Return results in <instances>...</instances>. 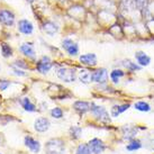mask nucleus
<instances>
[{
    "label": "nucleus",
    "mask_w": 154,
    "mask_h": 154,
    "mask_svg": "<svg viewBox=\"0 0 154 154\" xmlns=\"http://www.w3.org/2000/svg\"><path fill=\"white\" fill-rule=\"evenodd\" d=\"M64 142L60 138L50 140L45 144V153L46 154H64Z\"/></svg>",
    "instance_id": "1"
},
{
    "label": "nucleus",
    "mask_w": 154,
    "mask_h": 154,
    "mask_svg": "<svg viewBox=\"0 0 154 154\" xmlns=\"http://www.w3.org/2000/svg\"><path fill=\"white\" fill-rule=\"evenodd\" d=\"M57 77L64 82H73L75 80V70L69 68H61L57 70Z\"/></svg>",
    "instance_id": "2"
},
{
    "label": "nucleus",
    "mask_w": 154,
    "mask_h": 154,
    "mask_svg": "<svg viewBox=\"0 0 154 154\" xmlns=\"http://www.w3.org/2000/svg\"><path fill=\"white\" fill-rule=\"evenodd\" d=\"M91 112L94 115V117H97L99 120L101 122H110V118H109V114L107 112V110L103 107H100V106H97L94 103H91Z\"/></svg>",
    "instance_id": "3"
},
{
    "label": "nucleus",
    "mask_w": 154,
    "mask_h": 154,
    "mask_svg": "<svg viewBox=\"0 0 154 154\" xmlns=\"http://www.w3.org/2000/svg\"><path fill=\"white\" fill-rule=\"evenodd\" d=\"M108 79V72L106 69H98L91 73V81L97 83H106Z\"/></svg>",
    "instance_id": "4"
},
{
    "label": "nucleus",
    "mask_w": 154,
    "mask_h": 154,
    "mask_svg": "<svg viewBox=\"0 0 154 154\" xmlns=\"http://www.w3.org/2000/svg\"><path fill=\"white\" fill-rule=\"evenodd\" d=\"M0 23L6 26H11L15 23L14 14L7 9H0Z\"/></svg>",
    "instance_id": "5"
},
{
    "label": "nucleus",
    "mask_w": 154,
    "mask_h": 154,
    "mask_svg": "<svg viewBox=\"0 0 154 154\" xmlns=\"http://www.w3.org/2000/svg\"><path fill=\"white\" fill-rule=\"evenodd\" d=\"M62 46H63V48L68 52L70 55L74 56L79 53V46H78V44L75 43V42H73L72 39H70V38L63 39V42H62Z\"/></svg>",
    "instance_id": "6"
},
{
    "label": "nucleus",
    "mask_w": 154,
    "mask_h": 154,
    "mask_svg": "<svg viewBox=\"0 0 154 154\" xmlns=\"http://www.w3.org/2000/svg\"><path fill=\"white\" fill-rule=\"evenodd\" d=\"M51 68H52V62L48 56H43V57L37 62V64H36L37 71L41 72L42 74L47 73L50 70H51Z\"/></svg>",
    "instance_id": "7"
},
{
    "label": "nucleus",
    "mask_w": 154,
    "mask_h": 154,
    "mask_svg": "<svg viewBox=\"0 0 154 154\" xmlns=\"http://www.w3.org/2000/svg\"><path fill=\"white\" fill-rule=\"evenodd\" d=\"M89 147L91 152L94 154H100L103 153L105 149H106V146L103 144V142L101 140H99V138H92L91 141L89 142Z\"/></svg>",
    "instance_id": "8"
},
{
    "label": "nucleus",
    "mask_w": 154,
    "mask_h": 154,
    "mask_svg": "<svg viewBox=\"0 0 154 154\" xmlns=\"http://www.w3.org/2000/svg\"><path fill=\"white\" fill-rule=\"evenodd\" d=\"M34 127H35V129L39 133L46 132L47 129L50 128V120L47 119V118H44V117L37 118V119L35 120Z\"/></svg>",
    "instance_id": "9"
},
{
    "label": "nucleus",
    "mask_w": 154,
    "mask_h": 154,
    "mask_svg": "<svg viewBox=\"0 0 154 154\" xmlns=\"http://www.w3.org/2000/svg\"><path fill=\"white\" fill-rule=\"evenodd\" d=\"M18 29L23 34L28 35L33 33L34 27H33V24L30 22L26 20V19H22V20H19V23H18Z\"/></svg>",
    "instance_id": "10"
},
{
    "label": "nucleus",
    "mask_w": 154,
    "mask_h": 154,
    "mask_svg": "<svg viewBox=\"0 0 154 154\" xmlns=\"http://www.w3.org/2000/svg\"><path fill=\"white\" fill-rule=\"evenodd\" d=\"M25 145L29 149L30 151H33L34 153H38L41 150V145H39L38 141H35L33 137L27 136L25 137Z\"/></svg>",
    "instance_id": "11"
},
{
    "label": "nucleus",
    "mask_w": 154,
    "mask_h": 154,
    "mask_svg": "<svg viewBox=\"0 0 154 154\" xmlns=\"http://www.w3.org/2000/svg\"><path fill=\"white\" fill-rule=\"evenodd\" d=\"M135 59L141 66H147L151 63V57L149 55H146L144 52H136L135 53Z\"/></svg>",
    "instance_id": "12"
},
{
    "label": "nucleus",
    "mask_w": 154,
    "mask_h": 154,
    "mask_svg": "<svg viewBox=\"0 0 154 154\" xmlns=\"http://www.w3.org/2000/svg\"><path fill=\"white\" fill-rule=\"evenodd\" d=\"M80 61L83 64L89 65V66H94L97 64V56L94 53H88V54L80 56Z\"/></svg>",
    "instance_id": "13"
},
{
    "label": "nucleus",
    "mask_w": 154,
    "mask_h": 154,
    "mask_svg": "<svg viewBox=\"0 0 154 154\" xmlns=\"http://www.w3.org/2000/svg\"><path fill=\"white\" fill-rule=\"evenodd\" d=\"M74 109L80 112V114H85L87 111H89L91 109V103H87V101H82V100H79V101H75L74 105H73Z\"/></svg>",
    "instance_id": "14"
},
{
    "label": "nucleus",
    "mask_w": 154,
    "mask_h": 154,
    "mask_svg": "<svg viewBox=\"0 0 154 154\" xmlns=\"http://www.w3.org/2000/svg\"><path fill=\"white\" fill-rule=\"evenodd\" d=\"M128 108H129L128 103H125V105H116V106H114V107L111 108L110 114L112 117H118L122 112L126 111Z\"/></svg>",
    "instance_id": "15"
},
{
    "label": "nucleus",
    "mask_w": 154,
    "mask_h": 154,
    "mask_svg": "<svg viewBox=\"0 0 154 154\" xmlns=\"http://www.w3.org/2000/svg\"><path fill=\"white\" fill-rule=\"evenodd\" d=\"M20 52H22L23 54H25L26 56L32 57V59L35 57V50L32 44H28V43L23 44L22 46H20Z\"/></svg>",
    "instance_id": "16"
},
{
    "label": "nucleus",
    "mask_w": 154,
    "mask_h": 154,
    "mask_svg": "<svg viewBox=\"0 0 154 154\" xmlns=\"http://www.w3.org/2000/svg\"><path fill=\"white\" fill-rule=\"evenodd\" d=\"M137 133V129L134 128V127H128L127 125L123 128V134H124V137L126 140H133Z\"/></svg>",
    "instance_id": "17"
},
{
    "label": "nucleus",
    "mask_w": 154,
    "mask_h": 154,
    "mask_svg": "<svg viewBox=\"0 0 154 154\" xmlns=\"http://www.w3.org/2000/svg\"><path fill=\"white\" fill-rule=\"evenodd\" d=\"M79 79L83 83H89L91 81V73L88 70H86V69H82L80 73H79Z\"/></svg>",
    "instance_id": "18"
},
{
    "label": "nucleus",
    "mask_w": 154,
    "mask_h": 154,
    "mask_svg": "<svg viewBox=\"0 0 154 154\" xmlns=\"http://www.w3.org/2000/svg\"><path fill=\"white\" fill-rule=\"evenodd\" d=\"M20 103H22L23 108H24L26 111H32V112H33V111L36 110V108H35V105H34V103H30V100L28 98H23Z\"/></svg>",
    "instance_id": "19"
},
{
    "label": "nucleus",
    "mask_w": 154,
    "mask_h": 154,
    "mask_svg": "<svg viewBox=\"0 0 154 154\" xmlns=\"http://www.w3.org/2000/svg\"><path fill=\"white\" fill-rule=\"evenodd\" d=\"M44 30H45V33L48 35H54L57 32V26L54 24V23H51L48 22L46 23L45 25H44Z\"/></svg>",
    "instance_id": "20"
},
{
    "label": "nucleus",
    "mask_w": 154,
    "mask_h": 154,
    "mask_svg": "<svg viewBox=\"0 0 154 154\" xmlns=\"http://www.w3.org/2000/svg\"><path fill=\"white\" fill-rule=\"evenodd\" d=\"M134 107H135V109H136V110L143 111V112L151 110V106L147 103H145V101H137V103H135Z\"/></svg>",
    "instance_id": "21"
},
{
    "label": "nucleus",
    "mask_w": 154,
    "mask_h": 154,
    "mask_svg": "<svg viewBox=\"0 0 154 154\" xmlns=\"http://www.w3.org/2000/svg\"><path fill=\"white\" fill-rule=\"evenodd\" d=\"M125 73L122 71V70H114L112 72L110 73V79L112 80L114 83H118L119 82V79L122 77H124Z\"/></svg>",
    "instance_id": "22"
},
{
    "label": "nucleus",
    "mask_w": 154,
    "mask_h": 154,
    "mask_svg": "<svg viewBox=\"0 0 154 154\" xmlns=\"http://www.w3.org/2000/svg\"><path fill=\"white\" fill-rule=\"evenodd\" d=\"M75 154H91V150L88 144H80L77 147Z\"/></svg>",
    "instance_id": "23"
},
{
    "label": "nucleus",
    "mask_w": 154,
    "mask_h": 154,
    "mask_svg": "<svg viewBox=\"0 0 154 154\" xmlns=\"http://www.w3.org/2000/svg\"><path fill=\"white\" fill-rule=\"evenodd\" d=\"M141 147H142L141 142L138 141V140H133L129 144H127V146H126V150L136 151V150H138V149H141Z\"/></svg>",
    "instance_id": "24"
},
{
    "label": "nucleus",
    "mask_w": 154,
    "mask_h": 154,
    "mask_svg": "<svg viewBox=\"0 0 154 154\" xmlns=\"http://www.w3.org/2000/svg\"><path fill=\"white\" fill-rule=\"evenodd\" d=\"M81 132H82L81 128L77 127V126H73L70 129V134H71V137H72L73 140H78L80 137V135H81Z\"/></svg>",
    "instance_id": "25"
},
{
    "label": "nucleus",
    "mask_w": 154,
    "mask_h": 154,
    "mask_svg": "<svg viewBox=\"0 0 154 154\" xmlns=\"http://www.w3.org/2000/svg\"><path fill=\"white\" fill-rule=\"evenodd\" d=\"M124 65L128 69V70H131V71H137V70H140V69H141V65L136 64V63H133L132 61H129V60L125 61Z\"/></svg>",
    "instance_id": "26"
},
{
    "label": "nucleus",
    "mask_w": 154,
    "mask_h": 154,
    "mask_svg": "<svg viewBox=\"0 0 154 154\" xmlns=\"http://www.w3.org/2000/svg\"><path fill=\"white\" fill-rule=\"evenodd\" d=\"M1 52H2V55H4L5 57H9V56L11 55V53H13L10 46L6 43H4L2 45H1Z\"/></svg>",
    "instance_id": "27"
},
{
    "label": "nucleus",
    "mask_w": 154,
    "mask_h": 154,
    "mask_svg": "<svg viewBox=\"0 0 154 154\" xmlns=\"http://www.w3.org/2000/svg\"><path fill=\"white\" fill-rule=\"evenodd\" d=\"M51 115L52 117H54V118H57V119H60V118H62L63 117V111H62V109L61 108H53L51 110Z\"/></svg>",
    "instance_id": "28"
},
{
    "label": "nucleus",
    "mask_w": 154,
    "mask_h": 154,
    "mask_svg": "<svg viewBox=\"0 0 154 154\" xmlns=\"http://www.w3.org/2000/svg\"><path fill=\"white\" fill-rule=\"evenodd\" d=\"M9 85H10V82L7 81V80H0V90L1 91L6 90L9 87Z\"/></svg>",
    "instance_id": "29"
},
{
    "label": "nucleus",
    "mask_w": 154,
    "mask_h": 154,
    "mask_svg": "<svg viewBox=\"0 0 154 154\" xmlns=\"http://www.w3.org/2000/svg\"><path fill=\"white\" fill-rule=\"evenodd\" d=\"M25 62L24 61H22V60H18V61H16L15 62V64L17 65V66H22V68H27V65L26 64H24Z\"/></svg>",
    "instance_id": "30"
},
{
    "label": "nucleus",
    "mask_w": 154,
    "mask_h": 154,
    "mask_svg": "<svg viewBox=\"0 0 154 154\" xmlns=\"http://www.w3.org/2000/svg\"><path fill=\"white\" fill-rule=\"evenodd\" d=\"M14 72H15V74H16V75H20V77H23V75H26L25 72H23V71L18 70V69H15V70H14Z\"/></svg>",
    "instance_id": "31"
},
{
    "label": "nucleus",
    "mask_w": 154,
    "mask_h": 154,
    "mask_svg": "<svg viewBox=\"0 0 154 154\" xmlns=\"http://www.w3.org/2000/svg\"><path fill=\"white\" fill-rule=\"evenodd\" d=\"M151 149L154 151V141H152L151 142Z\"/></svg>",
    "instance_id": "32"
},
{
    "label": "nucleus",
    "mask_w": 154,
    "mask_h": 154,
    "mask_svg": "<svg viewBox=\"0 0 154 154\" xmlns=\"http://www.w3.org/2000/svg\"><path fill=\"white\" fill-rule=\"evenodd\" d=\"M27 1H29V2H32V1H34V0H27Z\"/></svg>",
    "instance_id": "33"
}]
</instances>
